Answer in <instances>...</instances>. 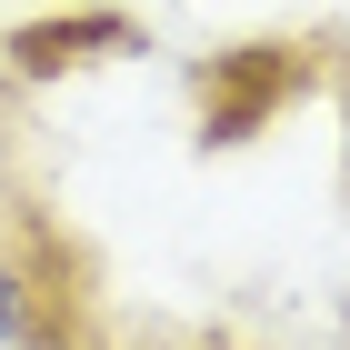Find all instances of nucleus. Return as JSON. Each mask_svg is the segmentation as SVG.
Instances as JSON below:
<instances>
[{
    "label": "nucleus",
    "mask_w": 350,
    "mask_h": 350,
    "mask_svg": "<svg viewBox=\"0 0 350 350\" xmlns=\"http://www.w3.org/2000/svg\"><path fill=\"white\" fill-rule=\"evenodd\" d=\"M120 310H110L100 250L70 230L51 180L0 150V350H110Z\"/></svg>",
    "instance_id": "nucleus-1"
},
{
    "label": "nucleus",
    "mask_w": 350,
    "mask_h": 350,
    "mask_svg": "<svg viewBox=\"0 0 350 350\" xmlns=\"http://www.w3.org/2000/svg\"><path fill=\"white\" fill-rule=\"evenodd\" d=\"M340 30H270V40H220L190 60V140L200 150H250L291 120L310 90H330Z\"/></svg>",
    "instance_id": "nucleus-2"
},
{
    "label": "nucleus",
    "mask_w": 350,
    "mask_h": 350,
    "mask_svg": "<svg viewBox=\"0 0 350 350\" xmlns=\"http://www.w3.org/2000/svg\"><path fill=\"white\" fill-rule=\"evenodd\" d=\"M150 30L131 10H100V0H70V10H40V21L0 30V81L10 90H51L70 70H100V60H140Z\"/></svg>",
    "instance_id": "nucleus-3"
},
{
    "label": "nucleus",
    "mask_w": 350,
    "mask_h": 350,
    "mask_svg": "<svg viewBox=\"0 0 350 350\" xmlns=\"http://www.w3.org/2000/svg\"><path fill=\"white\" fill-rule=\"evenodd\" d=\"M110 350H200V340L170 330V321H120V330H110Z\"/></svg>",
    "instance_id": "nucleus-4"
},
{
    "label": "nucleus",
    "mask_w": 350,
    "mask_h": 350,
    "mask_svg": "<svg viewBox=\"0 0 350 350\" xmlns=\"http://www.w3.org/2000/svg\"><path fill=\"white\" fill-rule=\"evenodd\" d=\"M330 100H340V200H350V30H340V60H330Z\"/></svg>",
    "instance_id": "nucleus-5"
},
{
    "label": "nucleus",
    "mask_w": 350,
    "mask_h": 350,
    "mask_svg": "<svg viewBox=\"0 0 350 350\" xmlns=\"http://www.w3.org/2000/svg\"><path fill=\"white\" fill-rule=\"evenodd\" d=\"M190 340H200V350H270V340H250L241 321H200V330H190Z\"/></svg>",
    "instance_id": "nucleus-6"
},
{
    "label": "nucleus",
    "mask_w": 350,
    "mask_h": 350,
    "mask_svg": "<svg viewBox=\"0 0 350 350\" xmlns=\"http://www.w3.org/2000/svg\"><path fill=\"white\" fill-rule=\"evenodd\" d=\"M100 10H131V0H100Z\"/></svg>",
    "instance_id": "nucleus-7"
}]
</instances>
